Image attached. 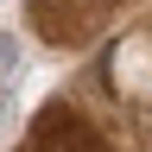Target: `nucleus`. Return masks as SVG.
<instances>
[{"label": "nucleus", "instance_id": "2", "mask_svg": "<svg viewBox=\"0 0 152 152\" xmlns=\"http://www.w3.org/2000/svg\"><path fill=\"white\" fill-rule=\"evenodd\" d=\"M108 89L133 108H152V26H133L108 51Z\"/></svg>", "mask_w": 152, "mask_h": 152}, {"label": "nucleus", "instance_id": "1", "mask_svg": "<svg viewBox=\"0 0 152 152\" xmlns=\"http://www.w3.org/2000/svg\"><path fill=\"white\" fill-rule=\"evenodd\" d=\"M19 152H114V146H108V133L95 127L83 108L51 102V108H38V121L26 127Z\"/></svg>", "mask_w": 152, "mask_h": 152}]
</instances>
